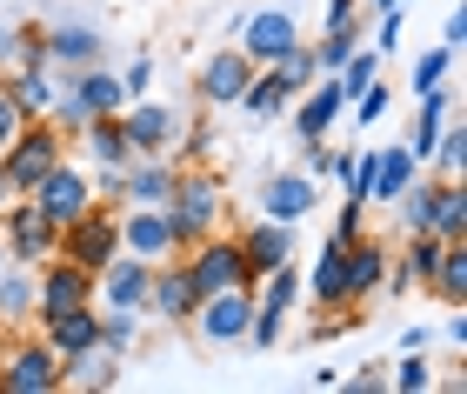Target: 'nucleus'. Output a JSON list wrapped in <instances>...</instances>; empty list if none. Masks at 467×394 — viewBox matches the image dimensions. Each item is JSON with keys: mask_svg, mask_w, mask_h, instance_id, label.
I'll return each instance as SVG.
<instances>
[{"mask_svg": "<svg viewBox=\"0 0 467 394\" xmlns=\"http://www.w3.org/2000/svg\"><path fill=\"white\" fill-rule=\"evenodd\" d=\"M167 221H174V241H181V247L207 241V234L227 221V188H221L207 168H181V174H174V194H167Z\"/></svg>", "mask_w": 467, "mask_h": 394, "instance_id": "f257e3e1", "label": "nucleus"}, {"mask_svg": "<svg viewBox=\"0 0 467 394\" xmlns=\"http://www.w3.org/2000/svg\"><path fill=\"white\" fill-rule=\"evenodd\" d=\"M67 134L54 128V120H20V134L0 148V174H7L14 194H34V181L54 168V161H67Z\"/></svg>", "mask_w": 467, "mask_h": 394, "instance_id": "f03ea898", "label": "nucleus"}, {"mask_svg": "<svg viewBox=\"0 0 467 394\" xmlns=\"http://www.w3.org/2000/svg\"><path fill=\"white\" fill-rule=\"evenodd\" d=\"M54 254H67L74 267H88V275H100L114 254H120V207L108 201H94L88 214H74L67 227H60V247Z\"/></svg>", "mask_w": 467, "mask_h": 394, "instance_id": "7ed1b4c3", "label": "nucleus"}, {"mask_svg": "<svg viewBox=\"0 0 467 394\" xmlns=\"http://www.w3.org/2000/svg\"><path fill=\"white\" fill-rule=\"evenodd\" d=\"M0 241H7L14 267H40L60 247V227L47 221V207H40L34 194H14L7 207H0Z\"/></svg>", "mask_w": 467, "mask_h": 394, "instance_id": "20e7f679", "label": "nucleus"}, {"mask_svg": "<svg viewBox=\"0 0 467 394\" xmlns=\"http://www.w3.org/2000/svg\"><path fill=\"white\" fill-rule=\"evenodd\" d=\"M301 307V267L294 261H281L274 275H261L254 281V321H247V341L254 347H274L287 335V315Z\"/></svg>", "mask_w": 467, "mask_h": 394, "instance_id": "39448f33", "label": "nucleus"}, {"mask_svg": "<svg viewBox=\"0 0 467 394\" xmlns=\"http://www.w3.org/2000/svg\"><path fill=\"white\" fill-rule=\"evenodd\" d=\"M181 267H187V281H194V301L201 295H221V287H247V261H241V241L234 234H207L194 247H181Z\"/></svg>", "mask_w": 467, "mask_h": 394, "instance_id": "423d86ee", "label": "nucleus"}, {"mask_svg": "<svg viewBox=\"0 0 467 394\" xmlns=\"http://www.w3.org/2000/svg\"><path fill=\"white\" fill-rule=\"evenodd\" d=\"M194 335L207 347H241L247 341V321H254V287H221V295H201L194 301Z\"/></svg>", "mask_w": 467, "mask_h": 394, "instance_id": "0eeeda50", "label": "nucleus"}, {"mask_svg": "<svg viewBox=\"0 0 467 394\" xmlns=\"http://www.w3.org/2000/svg\"><path fill=\"white\" fill-rule=\"evenodd\" d=\"M0 394H60V355L40 335L14 341L0 355Z\"/></svg>", "mask_w": 467, "mask_h": 394, "instance_id": "6e6552de", "label": "nucleus"}, {"mask_svg": "<svg viewBox=\"0 0 467 394\" xmlns=\"http://www.w3.org/2000/svg\"><path fill=\"white\" fill-rule=\"evenodd\" d=\"M94 301V275L74 267L67 254H47L34 267V315H60V307H88Z\"/></svg>", "mask_w": 467, "mask_h": 394, "instance_id": "1a4fd4ad", "label": "nucleus"}, {"mask_svg": "<svg viewBox=\"0 0 467 394\" xmlns=\"http://www.w3.org/2000/svg\"><path fill=\"white\" fill-rule=\"evenodd\" d=\"M241 54L254 60V67H274L294 40H301V20H294L287 7H254V14H241Z\"/></svg>", "mask_w": 467, "mask_h": 394, "instance_id": "9d476101", "label": "nucleus"}, {"mask_svg": "<svg viewBox=\"0 0 467 394\" xmlns=\"http://www.w3.org/2000/svg\"><path fill=\"white\" fill-rule=\"evenodd\" d=\"M34 201L47 207L54 227H67L74 214H88V207H94V181H88V168H80V161H54V168L34 181Z\"/></svg>", "mask_w": 467, "mask_h": 394, "instance_id": "9b49d317", "label": "nucleus"}, {"mask_svg": "<svg viewBox=\"0 0 467 394\" xmlns=\"http://www.w3.org/2000/svg\"><path fill=\"white\" fill-rule=\"evenodd\" d=\"M181 108H167V100H127V108H120V128H127V148H134V154H167V148H174V134H181Z\"/></svg>", "mask_w": 467, "mask_h": 394, "instance_id": "f8f14e48", "label": "nucleus"}, {"mask_svg": "<svg viewBox=\"0 0 467 394\" xmlns=\"http://www.w3.org/2000/svg\"><path fill=\"white\" fill-rule=\"evenodd\" d=\"M287 114H294V134H301V140H327L334 120L348 114V88H341L334 74H321V80H307V88L294 94Z\"/></svg>", "mask_w": 467, "mask_h": 394, "instance_id": "ddd939ff", "label": "nucleus"}, {"mask_svg": "<svg viewBox=\"0 0 467 394\" xmlns=\"http://www.w3.org/2000/svg\"><path fill=\"white\" fill-rule=\"evenodd\" d=\"M147 281H154V261H140V254H120L94 275V301L100 307H134V315H147Z\"/></svg>", "mask_w": 467, "mask_h": 394, "instance_id": "4468645a", "label": "nucleus"}, {"mask_svg": "<svg viewBox=\"0 0 467 394\" xmlns=\"http://www.w3.org/2000/svg\"><path fill=\"white\" fill-rule=\"evenodd\" d=\"M234 241H241V261H247V287L261 281V275H274L281 261H294V227H287V221L254 214V221H247Z\"/></svg>", "mask_w": 467, "mask_h": 394, "instance_id": "2eb2a0df", "label": "nucleus"}, {"mask_svg": "<svg viewBox=\"0 0 467 394\" xmlns=\"http://www.w3.org/2000/svg\"><path fill=\"white\" fill-rule=\"evenodd\" d=\"M120 247L140 261H174L181 241H174V221L167 207H120Z\"/></svg>", "mask_w": 467, "mask_h": 394, "instance_id": "dca6fc26", "label": "nucleus"}, {"mask_svg": "<svg viewBox=\"0 0 467 394\" xmlns=\"http://www.w3.org/2000/svg\"><path fill=\"white\" fill-rule=\"evenodd\" d=\"M247 80H254V60H247L241 47H214V54H207V67H201V80H194V100H201L207 114H214V108H234Z\"/></svg>", "mask_w": 467, "mask_h": 394, "instance_id": "f3484780", "label": "nucleus"}, {"mask_svg": "<svg viewBox=\"0 0 467 394\" xmlns=\"http://www.w3.org/2000/svg\"><path fill=\"white\" fill-rule=\"evenodd\" d=\"M314 201H321V181L301 174V168H281V174H267V181H261V214H267V221L301 227V221L314 214Z\"/></svg>", "mask_w": 467, "mask_h": 394, "instance_id": "a211bd4d", "label": "nucleus"}, {"mask_svg": "<svg viewBox=\"0 0 467 394\" xmlns=\"http://www.w3.org/2000/svg\"><path fill=\"white\" fill-rule=\"evenodd\" d=\"M301 295H314V307H354L348 301V241L341 234H327L321 247H314V267L301 275Z\"/></svg>", "mask_w": 467, "mask_h": 394, "instance_id": "6ab92c4d", "label": "nucleus"}, {"mask_svg": "<svg viewBox=\"0 0 467 394\" xmlns=\"http://www.w3.org/2000/svg\"><path fill=\"white\" fill-rule=\"evenodd\" d=\"M147 315H154L161 327H187V315H194V281H187L181 254H174V261H154V281H147Z\"/></svg>", "mask_w": 467, "mask_h": 394, "instance_id": "aec40b11", "label": "nucleus"}, {"mask_svg": "<svg viewBox=\"0 0 467 394\" xmlns=\"http://www.w3.org/2000/svg\"><path fill=\"white\" fill-rule=\"evenodd\" d=\"M34 327H40V341H47L54 355L67 361V355H80V347L100 341V301H88V307H60V315H34Z\"/></svg>", "mask_w": 467, "mask_h": 394, "instance_id": "412c9836", "label": "nucleus"}, {"mask_svg": "<svg viewBox=\"0 0 467 394\" xmlns=\"http://www.w3.org/2000/svg\"><path fill=\"white\" fill-rule=\"evenodd\" d=\"M100 54H108V40H100V27H88V20H54V27H47V67L54 74L94 67Z\"/></svg>", "mask_w": 467, "mask_h": 394, "instance_id": "4be33fe9", "label": "nucleus"}, {"mask_svg": "<svg viewBox=\"0 0 467 394\" xmlns=\"http://www.w3.org/2000/svg\"><path fill=\"white\" fill-rule=\"evenodd\" d=\"M388 254H394V247H388V241H374L368 227H360V234L348 241V301H354V307L380 295V281H388Z\"/></svg>", "mask_w": 467, "mask_h": 394, "instance_id": "5701e85b", "label": "nucleus"}, {"mask_svg": "<svg viewBox=\"0 0 467 394\" xmlns=\"http://www.w3.org/2000/svg\"><path fill=\"white\" fill-rule=\"evenodd\" d=\"M174 161L167 154H134L127 161V188H120V207H167V194H174Z\"/></svg>", "mask_w": 467, "mask_h": 394, "instance_id": "b1692460", "label": "nucleus"}, {"mask_svg": "<svg viewBox=\"0 0 467 394\" xmlns=\"http://www.w3.org/2000/svg\"><path fill=\"white\" fill-rule=\"evenodd\" d=\"M0 88L14 94L20 120H47L54 100H60V74L54 67H7V74H0Z\"/></svg>", "mask_w": 467, "mask_h": 394, "instance_id": "393cba45", "label": "nucleus"}, {"mask_svg": "<svg viewBox=\"0 0 467 394\" xmlns=\"http://www.w3.org/2000/svg\"><path fill=\"white\" fill-rule=\"evenodd\" d=\"M294 94H301V88H287V74H281V67H254V80L241 88V100H234V108L267 128V120H281V114L294 108Z\"/></svg>", "mask_w": 467, "mask_h": 394, "instance_id": "a878e982", "label": "nucleus"}, {"mask_svg": "<svg viewBox=\"0 0 467 394\" xmlns=\"http://www.w3.org/2000/svg\"><path fill=\"white\" fill-rule=\"evenodd\" d=\"M60 388H74V394H94V388H120V355L108 341H94V347H80V355L60 361Z\"/></svg>", "mask_w": 467, "mask_h": 394, "instance_id": "bb28decb", "label": "nucleus"}, {"mask_svg": "<svg viewBox=\"0 0 467 394\" xmlns=\"http://www.w3.org/2000/svg\"><path fill=\"white\" fill-rule=\"evenodd\" d=\"M454 120V88L441 80V88H428L420 94V114H414V128H408V154L428 168V154H434V140H441V128Z\"/></svg>", "mask_w": 467, "mask_h": 394, "instance_id": "cd10ccee", "label": "nucleus"}, {"mask_svg": "<svg viewBox=\"0 0 467 394\" xmlns=\"http://www.w3.org/2000/svg\"><path fill=\"white\" fill-rule=\"evenodd\" d=\"M74 140H80V154H88V168H127V161H134V148H127V128H120V114H100V120H88V128H80Z\"/></svg>", "mask_w": 467, "mask_h": 394, "instance_id": "c85d7f7f", "label": "nucleus"}, {"mask_svg": "<svg viewBox=\"0 0 467 394\" xmlns=\"http://www.w3.org/2000/svg\"><path fill=\"white\" fill-rule=\"evenodd\" d=\"M414 174H420V161L408 154V140H400V148H374V194H368V207H394V194L408 188Z\"/></svg>", "mask_w": 467, "mask_h": 394, "instance_id": "c756f323", "label": "nucleus"}, {"mask_svg": "<svg viewBox=\"0 0 467 394\" xmlns=\"http://www.w3.org/2000/svg\"><path fill=\"white\" fill-rule=\"evenodd\" d=\"M428 295H441V307H467V241H441Z\"/></svg>", "mask_w": 467, "mask_h": 394, "instance_id": "7c9ffc66", "label": "nucleus"}, {"mask_svg": "<svg viewBox=\"0 0 467 394\" xmlns=\"http://www.w3.org/2000/svg\"><path fill=\"white\" fill-rule=\"evenodd\" d=\"M428 234L467 241V188H461V181H441V188H434V227H428Z\"/></svg>", "mask_w": 467, "mask_h": 394, "instance_id": "2f4dec72", "label": "nucleus"}, {"mask_svg": "<svg viewBox=\"0 0 467 394\" xmlns=\"http://www.w3.org/2000/svg\"><path fill=\"white\" fill-rule=\"evenodd\" d=\"M214 154V120H207V108L194 120H181V134H174V148H167V161L174 168H201V161Z\"/></svg>", "mask_w": 467, "mask_h": 394, "instance_id": "473e14b6", "label": "nucleus"}, {"mask_svg": "<svg viewBox=\"0 0 467 394\" xmlns=\"http://www.w3.org/2000/svg\"><path fill=\"white\" fill-rule=\"evenodd\" d=\"M0 321L7 327L34 321V267H7L0 275Z\"/></svg>", "mask_w": 467, "mask_h": 394, "instance_id": "72a5a7b5", "label": "nucleus"}, {"mask_svg": "<svg viewBox=\"0 0 467 394\" xmlns=\"http://www.w3.org/2000/svg\"><path fill=\"white\" fill-rule=\"evenodd\" d=\"M388 388H400V394H428V388H434L428 347H400V361H388Z\"/></svg>", "mask_w": 467, "mask_h": 394, "instance_id": "f704fd0d", "label": "nucleus"}, {"mask_svg": "<svg viewBox=\"0 0 467 394\" xmlns=\"http://www.w3.org/2000/svg\"><path fill=\"white\" fill-rule=\"evenodd\" d=\"M368 40V20L360 27H327V34H314V60H321V74H341V60Z\"/></svg>", "mask_w": 467, "mask_h": 394, "instance_id": "c9c22d12", "label": "nucleus"}, {"mask_svg": "<svg viewBox=\"0 0 467 394\" xmlns=\"http://www.w3.org/2000/svg\"><path fill=\"white\" fill-rule=\"evenodd\" d=\"M140 321L147 315H134V307H100V341H108L114 355H127V347L140 341Z\"/></svg>", "mask_w": 467, "mask_h": 394, "instance_id": "e433bc0d", "label": "nucleus"}, {"mask_svg": "<svg viewBox=\"0 0 467 394\" xmlns=\"http://www.w3.org/2000/svg\"><path fill=\"white\" fill-rule=\"evenodd\" d=\"M400 267L414 275V287H428V275H434V261H441V234H408V247L394 254Z\"/></svg>", "mask_w": 467, "mask_h": 394, "instance_id": "4c0bfd02", "label": "nucleus"}, {"mask_svg": "<svg viewBox=\"0 0 467 394\" xmlns=\"http://www.w3.org/2000/svg\"><path fill=\"white\" fill-rule=\"evenodd\" d=\"M434 168H441V181H461V168H467V134L454 128V120H448V128H441V140H434Z\"/></svg>", "mask_w": 467, "mask_h": 394, "instance_id": "58836bf2", "label": "nucleus"}, {"mask_svg": "<svg viewBox=\"0 0 467 394\" xmlns=\"http://www.w3.org/2000/svg\"><path fill=\"white\" fill-rule=\"evenodd\" d=\"M14 67H47V27L40 20H20L14 27Z\"/></svg>", "mask_w": 467, "mask_h": 394, "instance_id": "ea45409f", "label": "nucleus"}, {"mask_svg": "<svg viewBox=\"0 0 467 394\" xmlns=\"http://www.w3.org/2000/svg\"><path fill=\"white\" fill-rule=\"evenodd\" d=\"M388 100H394V94H388V80H368V88L348 100V114L360 120V128H374V120H388Z\"/></svg>", "mask_w": 467, "mask_h": 394, "instance_id": "a19ab883", "label": "nucleus"}, {"mask_svg": "<svg viewBox=\"0 0 467 394\" xmlns=\"http://www.w3.org/2000/svg\"><path fill=\"white\" fill-rule=\"evenodd\" d=\"M454 74V47H428L414 60V94H428V88H441V80Z\"/></svg>", "mask_w": 467, "mask_h": 394, "instance_id": "79ce46f5", "label": "nucleus"}, {"mask_svg": "<svg viewBox=\"0 0 467 394\" xmlns=\"http://www.w3.org/2000/svg\"><path fill=\"white\" fill-rule=\"evenodd\" d=\"M88 181H94V201H108V207H120V188H127V168H88Z\"/></svg>", "mask_w": 467, "mask_h": 394, "instance_id": "37998d69", "label": "nucleus"}, {"mask_svg": "<svg viewBox=\"0 0 467 394\" xmlns=\"http://www.w3.org/2000/svg\"><path fill=\"white\" fill-rule=\"evenodd\" d=\"M360 227H368V201H354V194H341V214H334V234H341V241H354Z\"/></svg>", "mask_w": 467, "mask_h": 394, "instance_id": "c03bdc74", "label": "nucleus"}, {"mask_svg": "<svg viewBox=\"0 0 467 394\" xmlns=\"http://www.w3.org/2000/svg\"><path fill=\"white\" fill-rule=\"evenodd\" d=\"M147 88H154V54H140V60H134V67H127V74H120V94H127V100H140Z\"/></svg>", "mask_w": 467, "mask_h": 394, "instance_id": "a18cd8bd", "label": "nucleus"}, {"mask_svg": "<svg viewBox=\"0 0 467 394\" xmlns=\"http://www.w3.org/2000/svg\"><path fill=\"white\" fill-rule=\"evenodd\" d=\"M394 47H400V7H388V14H380V27H374V54L388 60Z\"/></svg>", "mask_w": 467, "mask_h": 394, "instance_id": "49530a36", "label": "nucleus"}, {"mask_svg": "<svg viewBox=\"0 0 467 394\" xmlns=\"http://www.w3.org/2000/svg\"><path fill=\"white\" fill-rule=\"evenodd\" d=\"M360 20H368V14H360V0H327V20H321V34H327V27H360Z\"/></svg>", "mask_w": 467, "mask_h": 394, "instance_id": "de8ad7c7", "label": "nucleus"}, {"mask_svg": "<svg viewBox=\"0 0 467 394\" xmlns=\"http://www.w3.org/2000/svg\"><path fill=\"white\" fill-rule=\"evenodd\" d=\"M348 388H354V394H374V388H388V361H368L360 375H348Z\"/></svg>", "mask_w": 467, "mask_h": 394, "instance_id": "09e8293b", "label": "nucleus"}, {"mask_svg": "<svg viewBox=\"0 0 467 394\" xmlns=\"http://www.w3.org/2000/svg\"><path fill=\"white\" fill-rule=\"evenodd\" d=\"M14 134H20V108H14V94L0 88V148H7Z\"/></svg>", "mask_w": 467, "mask_h": 394, "instance_id": "8fccbe9b", "label": "nucleus"}, {"mask_svg": "<svg viewBox=\"0 0 467 394\" xmlns=\"http://www.w3.org/2000/svg\"><path fill=\"white\" fill-rule=\"evenodd\" d=\"M348 168H354V154H341V148H327V174H321V181H348Z\"/></svg>", "mask_w": 467, "mask_h": 394, "instance_id": "3c124183", "label": "nucleus"}, {"mask_svg": "<svg viewBox=\"0 0 467 394\" xmlns=\"http://www.w3.org/2000/svg\"><path fill=\"white\" fill-rule=\"evenodd\" d=\"M448 341L467 347V315H461V307H448Z\"/></svg>", "mask_w": 467, "mask_h": 394, "instance_id": "603ef678", "label": "nucleus"}, {"mask_svg": "<svg viewBox=\"0 0 467 394\" xmlns=\"http://www.w3.org/2000/svg\"><path fill=\"white\" fill-rule=\"evenodd\" d=\"M14 67V27H0V74Z\"/></svg>", "mask_w": 467, "mask_h": 394, "instance_id": "864d4df0", "label": "nucleus"}, {"mask_svg": "<svg viewBox=\"0 0 467 394\" xmlns=\"http://www.w3.org/2000/svg\"><path fill=\"white\" fill-rule=\"evenodd\" d=\"M7 201H14V188H7V174H0V207H7Z\"/></svg>", "mask_w": 467, "mask_h": 394, "instance_id": "5fc2aeb1", "label": "nucleus"}, {"mask_svg": "<svg viewBox=\"0 0 467 394\" xmlns=\"http://www.w3.org/2000/svg\"><path fill=\"white\" fill-rule=\"evenodd\" d=\"M7 267H14V261H7V241H0V275H7Z\"/></svg>", "mask_w": 467, "mask_h": 394, "instance_id": "6e6d98bb", "label": "nucleus"}]
</instances>
